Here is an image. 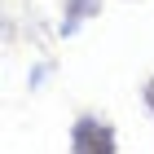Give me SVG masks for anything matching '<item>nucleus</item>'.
I'll return each mask as SVG.
<instances>
[{"instance_id": "nucleus-4", "label": "nucleus", "mask_w": 154, "mask_h": 154, "mask_svg": "<svg viewBox=\"0 0 154 154\" xmlns=\"http://www.w3.org/2000/svg\"><path fill=\"white\" fill-rule=\"evenodd\" d=\"M44 79H48V66H35V71H31V88H40Z\"/></svg>"}, {"instance_id": "nucleus-2", "label": "nucleus", "mask_w": 154, "mask_h": 154, "mask_svg": "<svg viewBox=\"0 0 154 154\" xmlns=\"http://www.w3.org/2000/svg\"><path fill=\"white\" fill-rule=\"evenodd\" d=\"M101 0H66V18H62V35H75L84 18H97Z\"/></svg>"}, {"instance_id": "nucleus-3", "label": "nucleus", "mask_w": 154, "mask_h": 154, "mask_svg": "<svg viewBox=\"0 0 154 154\" xmlns=\"http://www.w3.org/2000/svg\"><path fill=\"white\" fill-rule=\"evenodd\" d=\"M141 97H145V106H150V115H154V75L145 79V88H141Z\"/></svg>"}, {"instance_id": "nucleus-1", "label": "nucleus", "mask_w": 154, "mask_h": 154, "mask_svg": "<svg viewBox=\"0 0 154 154\" xmlns=\"http://www.w3.org/2000/svg\"><path fill=\"white\" fill-rule=\"evenodd\" d=\"M115 128H110L106 119H97V115H79L75 119V128H71V150L79 154H110L115 150Z\"/></svg>"}]
</instances>
